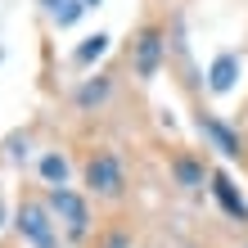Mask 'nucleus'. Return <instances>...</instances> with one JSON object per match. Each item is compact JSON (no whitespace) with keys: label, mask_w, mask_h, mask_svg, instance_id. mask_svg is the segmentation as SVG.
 Listing matches in <instances>:
<instances>
[{"label":"nucleus","mask_w":248,"mask_h":248,"mask_svg":"<svg viewBox=\"0 0 248 248\" xmlns=\"http://www.w3.org/2000/svg\"><path fill=\"white\" fill-rule=\"evenodd\" d=\"M36 5H41V9H46V14H54V9H59V5H63V0H36Z\"/></svg>","instance_id":"4468645a"},{"label":"nucleus","mask_w":248,"mask_h":248,"mask_svg":"<svg viewBox=\"0 0 248 248\" xmlns=\"http://www.w3.org/2000/svg\"><path fill=\"white\" fill-rule=\"evenodd\" d=\"M113 91H118V77L104 68V72H91V77H81L77 86H72V108L77 113H99L113 99Z\"/></svg>","instance_id":"0eeeda50"},{"label":"nucleus","mask_w":248,"mask_h":248,"mask_svg":"<svg viewBox=\"0 0 248 248\" xmlns=\"http://www.w3.org/2000/svg\"><path fill=\"white\" fill-rule=\"evenodd\" d=\"M244 248H248V244H244Z\"/></svg>","instance_id":"f3484780"},{"label":"nucleus","mask_w":248,"mask_h":248,"mask_svg":"<svg viewBox=\"0 0 248 248\" xmlns=\"http://www.w3.org/2000/svg\"><path fill=\"white\" fill-rule=\"evenodd\" d=\"M194 131L203 136V144H208V149H217L221 158H230V163H244V158H248L244 136H239V131L230 126L226 118H217L212 108H194Z\"/></svg>","instance_id":"39448f33"},{"label":"nucleus","mask_w":248,"mask_h":248,"mask_svg":"<svg viewBox=\"0 0 248 248\" xmlns=\"http://www.w3.org/2000/svg\"><path fill=\"white\" fill-rule=\"evenodd\" d=\"M167 54H171V32L163 18H140L126 36V68L136 72V81L149 86L158 72L167 68Z\"/></svg>","instance_id":"f03ea898"},{"label":"nucleus","mask_w":248,"mask_h":248,"mask_svg":"<svg viewBox=\"0 0 248 248\" xmlns=\"http://www.w3.org/2000/svg\"><path fill=\"white\" fill-rule=\"evenodd\" d=\"M36 185L41 189L72 185V158H68V149H41V158H36Z\"/></svg>","instance_id":"9d476101"},{"label":"nucleus","mask_w":248,"mask_h":248,"mask_svg":"<svg viewBox=\"0 0 248 248\" xmlns=\"http://www.w3.org/2000/svg\"><path fill=\"white\" fill-rule=\"evenodd\" d=\"M167 176H171V185H176L181 194H203V189L212 185V167H208V158L194 154V149H171L167 154Z\"/></svg>","instance_id":"423d86ee"},{"label":"nucleus","mask_w":248,"mask_h":248,"mask_svg":"<svg viewBox=\"0 0 248 248\" xmlns=\"http://www.w3.org/2000/svg\"><path fill=\"white\" fill-rule=\"evenodd\" d=\"M86 5H91V9H99V0H86Z\"/></svg>","instance_id":"dca6fc26"},{"label":"nucleus","mask_w":248,"mask_h":248,"mask_svg":"<svg viewBox=\"0 0 248 248\" xmlns=\"http://www.w3.org/2000/svg\"><path fill=\"white\" fill-rule=\"evenodd\" d=\"M244 77V59H239V50H221V54H212V63H208V95H230L239 86Z\"/></svg>","instance_id":"1a4fd4ad"},{"label":"nucleus","mask_w":248,"mask_h":248,"mask_svg":"<svg viewBox=\"0 0 248 248\" xmlns=\"http://www.w3.org/2000/svg\"><path fill=\"white\" fill-rule=\"evenodd\" d=\"M46 199H50V208H54V221H59L63 239L68 244H91V235H95L91 194L77 189V185H54V189H46Z\"/></svg>","instance_id":"20e7f679"},{"label":"nucleus","mask_w":248,"mask_h":248,"mask_svg":"<svg viewBox=\"0 0 248 248\" xmlns=\"http://www.w3.org/2000/svg\"><path fill=\"white\" fill-rule=\"evenodd\" d=\"M14 235H18L23 248H59L63 230L54 221V208L46 199V189L32 185V189H18V203H14Z\"/></svg>","instance_id":"f257e3e1"},{"label":"nucleus","mask_w":248,"mask_h":248,"mask_svg":"<svg viewBox=\"0 0 248 248\" xmlns=\"http://www.w3.org/2000/svg\"><path fill=\"white\" fill-rule=\"evenodd\" d=\"M208 194L217 199V208H221V212L230 217V221L248 226V199H244V189L235 185V176H230V171L212 167V185H208Z\"/></svg>","instance_id":"6e6552de"},{"label":"nucleus","mask_w":248,"mask_h":248,"mask_svg":"<svg viewBox=\"0 0 248 248\" xmlns=\"http://www.w3.org/2000/svg\"><path fill=\"white\" fill-rule=\"evenodd\" d=\"M5 221H14V212L5 208V199H0V226H5Z\"/></svg>","instance_id":"2eb2a0df"},{"label":"nucleus","mask_w":248,"mask_h":248,"mask_svg":"<svg viewBox=\"0 0 248 248\" xmlns=\"http://www.w3.org/2000/svg\"><path fill=\"white\" fill-rule=\"evenodd\" d=\"M86 9H91L86 0H63V5H59V9L50 14V23L59 27V32H68V27H77V23L86 18Z\"/></svg>","instance_id":"ddd939ff"},{"label":"nucleus","mask_w":248,"mask_h":248,"mask_svg":"<svg viewBox=\"0 0 248 248\" xmlns=\"http://www.w3.org/2000/svg\"><path fill=\"white\" fill-rule=\"evenodd\" d=\"M81 189L95 203H122L126 189H131V176H126L122 154L108 149V144H95V149L81 158Z\"/></svg>","instance_id":"7ed1b4c3"},{"label":"nucleus","mask_w":248,"mask_h":248,"mask_svg":"<svg viewBox=\"0 0 248 248\" xmlns=\"http://www.w3.org/2000/svg\"><path fill=\"white\" fill-rule=\"evenodd\" d=\"M108 46H113V36L108 32H95V36H86L77 50H72V68H91V63H99L108 54Z\"/></svg>","instance_id":"f8f14e48"},{"label":"nucleus","mask_w":248,"mask_h":248,"mask_svg":"<svg viewBox=\"0 0 248 248\" xmlns=\"http://www.w3.org/2000/svg\"><path fill=\"white\" fill-rule=\"evenodd\" d=\"M91 248H136V230H131V221L113 217V221L95 226V235H91Z\"/></svg>","instance_id":"9b49d317"}]
</instances>
